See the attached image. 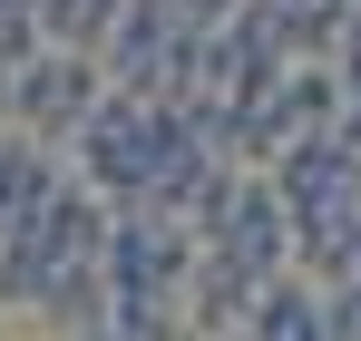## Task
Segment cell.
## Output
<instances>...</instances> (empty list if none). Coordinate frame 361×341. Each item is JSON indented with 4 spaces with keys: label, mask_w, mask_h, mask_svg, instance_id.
<instances>
[{
    "label": "cell",
    "mask_w": 361,
    "mask_h": 341,
    "mask_svg": "<svg viewBox=\"0 0 361 341\" xmlns=\"http://www.w3.org/2000/svg\"><path fill=\"white\" fill-rule=\"evenodd\" d=\"M235 10H244V0H166V20H176V30H225Z\"/></svg>",
    "instance_id": "obj_9"
},
{
    "label": "cell",
    "mask_w": 361,
    "mask_h": 341,
    "mask_svg": "<svg viewBox=\"0 0 361 341\" xmlns=\"http://www.w3.org/2000/svg\"><path fill=\"white\" fill-rule=\"evenodd\" d=\"M176 49H185V30L166 20V0H127L98 58H108V78H118V88H147V98H166V88H176Z\"/></svg>",
    "instance_id": "obj_5"
},
{
    "label": "cell",
    "mask_w": 361,
    "mask_h": 341,
    "mask_svg": "<svg viewBox=\"0 0 361 341\" xmlns=\"http://www.w3.org/2000/svg\"><path fill=\"white\" fill-rule=\"evenodd\" d=\"M118 10H127V0H39V20H49V49H108Z\"/></svg>",
    "instance_id": "obj_8"
},
{
    "label": "cell",
    "mask_w": 361,
    "mask_h": 341,
    "mask_svg": "<svg viewBox=\"0 0 361 341\" xmlns=\"http://www.w3.org/2000/svg\"><path fill=\"white\" fill-rule=\"evenodd\" d=\"M78 341H98V332H78Z\"/></svg>",
    "instance_id": "obj_10"
},
{
    "label": "cell",
    "mask_w": 361,
    "mask_h": 341,
    "mask_svg": "<svg viewBox=\"0 0 361 341\" xmlns=\"http://www.w3.org/2000/svg\"><path fill=\"white\" fill-rule=\"evenodd\" d=\"M98 234H108V195H98L88 175L49 185L20 225L0 234V302H10V312H39V292L59 283L68 264H88V254H98Z\"/></svg>",
    "instance_id": "obj_1"
},
{
    "label": "cell",
    "mask_w": 361,
    "mask_h": 341,
    "mask_svg": "<svg viewBox=\"0 0 361 341\" xmlns=\"http://www.w3.org/2000/svg\"><path fill=\"white\" fill-rule=\"evenodd\" d=\"M166 137H176V98H147V88H108V108L78 127V175L108 195V205H147L157 175H166Z\"/></svg>",
    "instance_id": "obj_2"
},
{
    "label": "cell",
    "mask_w": 361,
    "mask_h": 341,
    "mask_svg": "<svg viewBox=\"0 0 361 341\" xmlns=\"http://www.w3.org/2000/svg\"><path fill=\"white\" fill-rule=\"evenodd\" d=\"M244 341H332V292L312 283V273H274V283L254 292Z\"/></svg>",
    "instance_id": "obj_7"
},
{
    "label": "cell",
    "mask_w": 361,
    "mask_h": 341,
    "mask_svg": "<svg viewBox=\"0 0 361 341\" xmlns=\"http://www.w3.org/2000/svg\"><path fill=\"white\" fill-rule=\"evenodd\" d=\"M254 292H264V273H244L225 244H205V254H195V273H185V322H195L205 341H244Z\"/></svg>",
    "instance_id": "obj_6"
},
{
    "label": "cell",
    "mask_w": 361,
    "mask_h": 341,
    "mask_svg": "<svg viewBox=\"0 0 361 341\" xmlns=\"http://www.w3.org/2000/svg\"><path fill=\"white\" fill-rule=\"evenodd\" d=\"M108 58L98 49H39L20 68V127L39 137V147H78V127L108 108Z\"/></svg>",
    "instance_id": "obj_3"
},
{
    "label": "cell",
    "mask_w": 361,
    "mask_h": 341,
    "mask_svg": "<svg viewBox=\"0 0 361 341\" xmlns=\"http://www.w3.org/2000/svg\"><path fill=\"white\" fill-rule=\"evenodd\" d=\"M225 254H235L244 273H293V254H302V225H293V195L274 185V166H244V195H235V225L215 234Z\"/></svg>",
    "instance_id": "obj_4"
}]
</instances>
